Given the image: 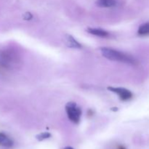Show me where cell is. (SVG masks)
Here are the masks:
<instances>
[{
  "label": "cell",
  "instance_id": "obj_1",
  "mask_svg": "<svg viewBox=\"0 0 149 149\" xmlns=\"http://www.w3.org/2000/svg\"><path fill=\"white\" fill-rule=\"evenodd\" d=\"M100 52L104 58L113 61H118V62L125 63L127 64H134L136 63V61L135 58H132L130 55H126L122 52L116 50L114 49L109 47H101L100 48Z\"/></svg>",
  "mask_w": 149,
  "mask_h": 149
},
{
  "label": "cell",
  "instance_id": "obj_2",
  "mask_svg": "<svg viewBox=\"0 0 149 149\" xmlns=\"http://www.w3.org/2000/svg\"><path fill=\"white\" fill-rule=\"evenodd\" d=\"M20 63V57L12 49H4L0 52V67L8 70L15 68Z\"/></svg>",
  "mask_w": 149,
  "mask_h": 149
},
{
  "label": "cell",
  "instance_id": "obj_3",
  "mask_svg": "<svg viewBox=\"0 0 149 149\" xmlns=\"http://www.w3.org/2000/svg\"><path fill=\"white\" fill-rule=\"evenodd\" d=\"M65 111L68 119L73 123L77 124L79 122L81 116V111L80 108L74 102H69L65 106Z\"/></svg>",
  "mask_w": 149,
  "mask_h": 149
},
{
  "label": "cell",
  "instance_id": "obj_4",
  "mask_svg": "<svg viewBox=\"0 0 149 149\" xmlns=\"http://www.w3.org/2000/svg\"><path fill=\"white\" fill-rule=\"evenodd\" d=\"M107 89L110 90L111 92L113 93H116L118 95L119 98L122 100H128L132 97V93L129 90H127L122 87H108Z\"/></svg>",
  "mask_w": 149,
  "mask_h": 149
},
{
  "label": "cell",
  "instance_id": "obj_5",
  "mask_svg": "<svg viewBox=\"0 0 149 149\" xmlns=\"http://www.w3.org/2000/svg\"><path fill=\"white\" fill-rule=\"evenodd\" d=\"M13 146V141L6 134L0 132V146L4 148H11Z\"/></svg>",
  "mask_w": 149,
  "mask_h": 149
},
{
  "label": "cell",
  "instance_id": "obj_6",
  "mask_svg": "<svg viewBox=\"0 0 149 149\" xmlns=\"http://www.w3.org/2000/svg\"><path fill=\"white\" fill-rule=\"evenodd\" d=\"M87 31L89 32L91 34L95 35V36H100V37H107L109 35L106 31L103 30L101 29H95V28H88L87 29Z\"/></svg>",
  "mask_w": 149,
  "mask_h": 149
},
{
  "label": "cell",
  "instance_id": "obj_7",
  "mask_svg": "<svg viewBox=\"0 0 149 149\" xmlns=\"http://www.w3.org/2000/svg\"><path fill=\"white\" fill-rule=\"evenodd\" d=\"M65 43L67 46L71 48H81V45L79 43L73 36L71 35H66L65 36Z\"/></svg>",
  "mask_w": 149,
  "mask_h": 149
},
{
  "label": "cell",
  "instance_id": "obj_8",
  "mask_svg": "<svg viewBox=\"0 0 149 149\" xmlns=\"http://www.w3.org/2000/svg\"><path fill=\"white\" fill-rule=\"evenodd\" d=\"M96 4L100 7H112L116 5L115 0H96Z\"/></svg>",
  "mask_w": 149,
  "mask_h": 149
},
{
  "label": "cell",
  "instance_id": "obj_9",
  "mask_svg": "<svg viewBox=\"0 0 149 149\" xmlns=\"http://www.w3.org/2000/svg\"><path fill=\"white\" fill-rule=\"evenodd\" d=\"M138 33L141 36H147L149 35V22L143 23L139 27L138 31Z\"/></svg>",
  "mask_w": 149,
  "mask_h": 149
},
{
  "label": "cell",
  "instance_id": "obj_10",
  "mask_svg": "<svg viewBox=\"0 0 149 149\" xmlns=\"http://www.w3.org/2000/svg\"><path fill=\"white\" fill-rule=\"evenodd\" d=\"M50 136L51 135L49 132H42V133H40L38 135H36V139H37L38 141H42L45 139H47V138H49Z\"/></svg>",
  "mask_w": 149,
  "mask_h": 149
},
{
  "label": "cell",
  "instance_id": "obj_11",
  "mask_svg": "<svg viewBox=\"0 0 149 149\" xmlns=\"http://www.w3.org/2000/svg\"><path fill=\"white\" fill-rule=\"evenodd\" d=\"M32 17H33V15H32L30 13H25L24 15H23V18H24L25 20H31Z\"/></svg>",
  "mask_w": 149,
  "mask_h": 149
},
{
  "label": "cell",
  "instance_id": "obj_12",
  "mask_svg": "<svg viewBox=\"0 0 149 149\" xmlns=\"http://www.w3.org/2000/svg\"><path fill=\"white\" fill-rule=\"evenodd\" d=\"M63 149H74L72 148V147H69V146H68V147H65V148H63Z\"/></svg>",
  "mask_w": 149,
  "mask_h": 149
},
{
  "label": "cell",
  "instance_id": "obj_13",
  "mask_svg": "<svg viewBox=\"0 0 149 149\" xmlns=\"http://www.w3.org/2000/svg\"><path fill=\"white\" fill-rule=\"evenodd\" d=\"M119 149H126V148H125V147H123V146H119Z\"/></svg>",
  "mask_w": 149,
  "mask_h": 149
}]
</instances>
